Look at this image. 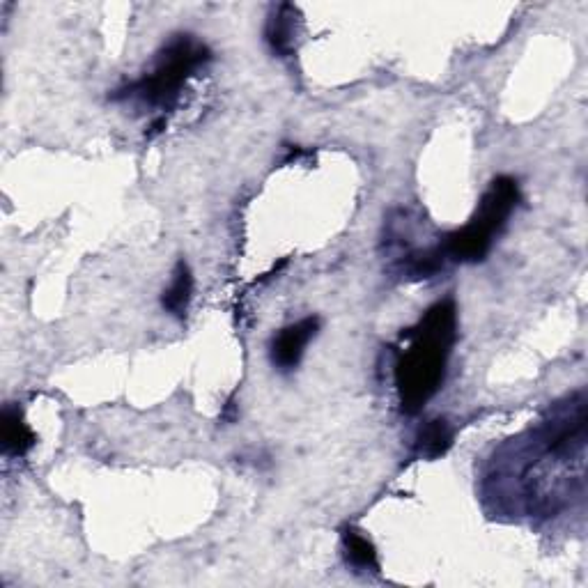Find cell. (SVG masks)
Returning a JSON list of instances; mask_svg holds the SVG:
<instances>
[{
  "mask_svg": "<svg viewBox=\"0 0 588 588\" xmlns=\"http://www.w3.org/2000/svg\"><path fill=\"white\" fill-rule=\"evenodd\" d=\"M317 331H320V317H304V320L281 329V334L272 340L274 366L281 370L297 368L306 352V345L317 336Z\"/></svg>",
  "mask_w": 588,
  "mask_h": 588,
  "instance_id": "obj_4",
  "label": "cell"
},
{
  "mask_svg": "<svg viewBox=\"0 0 588 588\" xmlns=\"http://www.w3.org/2000/svg\"><path fill=\"white\" fill-rule=\"evenodd\" d=\"M453 446V428L444 419H435L425 423L416 437V451L421 458L437 460L441 455L448 453V448Z\"/></svg>",
  "mask_w": 588,
  "mask_h": 588,
  "instance_id": "obj_7",
  "label": "cell"
},
{
  "mask_svg": "<svg viewBox=\"0 0 588 588\" xmlns=\"http://www.w3.org/2000/svg\"><path fill=\"white\" fill-rule=\"evenodd\" d=\"M297 7L281 5L267 23V42L278 56H290L294 51V37H297Z\"/></svg>",
  "mask_w": 588,
  "mask_h": 588,
  "instance_id": "obj_6",
  "label": "cell"
},
{
  "mask_svg": "<svg viewBox=\"0 0 588 588\" xmlns=\"http://www.w3.org/2000/svg\"><path fill=\"white\" fill-rule=\"evenodd\" d=\"M0 441H3V451L7 455H26L35 446L37 437L30 425L23 421L19 409L5 407L3 419H0Z\"/></svg>",
  "mask_w": 588,
  "mask_h": 588,
  "instance_id": "obj_5",
  "label": "cell"
},
{
  "mask_svg": "<svg viewBox=\"0 0 588 588\" xmlns=\"http://www.w3.org/2000/svg\"><path fill=\"white\" fill-rule=\"evenodd\" d=\"M210 49L193 40L191 35H177L170 42L157 60V67L150 76H145L138 83L127 88L118 97H138L150 106L173 108L180 99V90L184 88L193 72L203 67L210 60Z\"/></svg>",
  "mask_w": 588,
  "mask_h": 588,
  "instance_id": "obj_3",
  "label": "cell"
},
{
  "mask_svg": "<svg viewBox=\"0 0 588 588\" xmlns=\"http://www.w3.org/2000/svg\"><path fill=\"white\" fill-rule=\"evenodd\" d=\"M343 545H345L347 561H350L352 566H357L361 570L377 572V568H379L377 549L373 543H370L368 536H363V531L354 529V526L345 529L343 531Z\"/></svg>",
  "mask_w": 588,
  "mask_h": 588,
  "instance_id": "obj_9",
  "label": "cell"
},
{
  "mask_svg": "<svg viewBox=\"0 0 588 588\" xmlns=\"http://www.w3.org/2000/svg\"><path fill=\"white\" fill-rule=\"evenodd\" d=\"M191 294H193V274H191V269H189L187 262L180 260V262H177V267H175V274H173V281H170V288L164 292V299H161V304H164V308L170 315L184 317V315H187Z\"/></svg>",
  "mask_w": 588,
  "mask_h": 588,
  "instance_id": "obj_8",
  "label": "cell"
},
{
  "mask_svg": "<svg viewBox=\"0 0 588 588\" xmlns=\"http://www.w3.org/2000/svg\"><path fill=\"white\" fill-rule=\"evenodd\" d=\"M520 200V187L513 177L501 175L483 193L478 210L467 226L451 232L441 251L458 262L483 260L492 246V237L504 230L508 216L513 214Z\"/></svg>",
  "mask_w": 588,
  "mask_h": 588,
  "instance_id": "obj_2",
  "label": "cell"
},
{
  "mask_svg": "<svg viewBox=\"0 0 588 588\" xmlns=\"http://www.w3.org/2000/svg\"><path fill=\"white\" fill-rule=\"evenodd\" d=\"M455 324V304L446 299L432 306L414 329L402 334V338L409 340L396 368L402 412H421L425 402L439 391L455 343Z\"/></svg>",
  "mask_w": 588,
  "mask_h": 588,
  "instance_id": "obj_1",
  "label": "cell"
},
{
  "mask_svg": "<svg viewBox=\"0 0 588 588\" xmlns=\"http://www.w3.org/2000/svg\"><path fill=\"white\" fill-rule=\"evenodd\" d=\"M444 251L439 249H428V251H419L414 255H409L407 265H405V276L407 278H430L435 276L441 267H444Z\"/></svg>",
  "mask_w": 588,
  "mask_h": 588,
  "instance_id": "obj_10",
  "label": "cell"
}]
</instances>
